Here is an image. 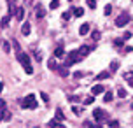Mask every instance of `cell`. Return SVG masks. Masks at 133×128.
I'll return each instance as SVG.
<instances>
[{"mask_svg":"<svg viewBox=\"0 0 133 128\" xmlns=\"http://www.w3.org/2000/svg\"><path fill=\"white\" fill-rule=\"evenodd\" d=\"M103 12H105V16H109V14L112 12V5H110V4H107L105 9H103Z\"/></svg>","mask_w":133,"mask_h":128,"instance_id":"83f0119b","label":"cell"},{"mask_svg":"<svg viewBox=\"0 0 133 128\" xmlns=\"http://www.w3.org/2000/svg\"><path fill=\"white\" fill-rule=\"evenodd\" d=\"M68 100L72 102V104H74V102H75V104H77V102H79V98H77V97H68Z\"/></svg>","mask_w":133,"mask_h":128,"instance_id":"8d00e7d4","label":"cell"},{"mask_svg":"<svg viewBox=\"0 0 133 128\" xmlns=\"http://www.w3.org/2000/svg\"><path fill=\"white\" fill-rule=\"evenodd\" d=\"M100 93H103V86H102V84L93 86V95H100Z\"/></svg>","mask_w":133,"mask_h":128,"instance_id":"2e32d148","label":"cell"},{"mask_svg":"<svg viewBox=\"0 0 133 128\" xmlns=\"http://www.w3.org/2000/svg\"><path fill=\"white\" fill-rule=\"evenodd\" d=\"M130 84H131V86H133V82H130Z\"/></svg>","mask_w":133,"mask_h":128,"instance_id":"ee69618b","label":"cell"},{"mask_svg":"<svg viewBox=\"0 0 133 128\" xmlns=\"http://www.w3.org/2000/svg\"><path fill=\"white\" fill-rule=\"evenodd\" d=\"M77 51H79V56H81V60H82L84 56H88V54L91 53V47H89V46H86V44H84V46H81L79 49H77Z\"/></svg>","mask_w":133,"mask_h":128,"instance_id":"8992f818","label":"cell"},{"mask_svg":"<svg viewBox=\"0 0 133 128\" xmlns=\"http://www.w3.org/2000/svg\"><path fill=\"white\" fill-rule=\"evenodd\" d=\"M35 60L40 61V60H42V54H40V53H35Z\"/></svg>","mask_w":133,"mask_h":128,"instance_id":"f35d334b","label":"cell"},{"mask_svg":"<svg viewBox=\"0 0 133 128\" xmlns=\"http://www.w3.org/2000/svg\"><path fill=\"white\" fill-rule=\"evenodd\" d=\"M130 37H131V34H130V32H124V35H123V39H124V41H128Z\"/></svg>","mask_w":133,"mask_h":128,"instance_id":"d590c367","label":"cell"},{"mask_svg":"<svg viewBox=\"0 0 133 128\" xmlns=\"http://www.w3.org/2000/svg\"><path fill=\"white\" fill-rule=\"evenodd\" d=\"M117 68H119V61L114 60L112 63H110V70H117Z\"/></svg>","mask_w":133,"mask_h":128,"instance_id":"4316f807","label":"cell"},{"mask_svg":"<svg viewBox=\"0 0 133 128\" xmlns=\"http://www.w3.org/2000/svg\"><path fill=\"white\" fill-rule=\"evenodd\" d=\"M21 107L23 109H37V100L33 95H26L25 100L21 102Z\"/></svg>","mask_w":133,"mask_h":128,"instance_id":"7a4b0ae2","label":"cell"},{"mask_svg":"<svg viewBox=\"0 0 133 128\" xmlns=\"http://www.w3.org/2000/svg\"><path fill=\"white\" fill-rule=\"evenodd\" d=\"M47 126L49 128H65L61 123H58V119H51V121L47 123Z\"/></svg>","mask_w":133,"mask_h":128,"instance_id":"8fae6325","label":"cell"},{"mask_svg":"<svg viewBox=\"0 0 133 128\" xmlns=\"http://www.w3.org/2000/svg\"><path fill=\"white\" fill-rule=\"evenodd\" d=\"M7 2H9V4H12V0H7Z\"/></svg>","mask_w":133,"mask_h":128,"instance_id":"7bdbcfd3","label":"cell"},{"mask_svg":"<svg viewBox=\"0 0 133 128\" xmlns=\"http://www.w3.org/2000/svg\"><path fill=\"white\" fill-rule=\"evenodd\" d=\"M30 23H26V21H25V23H23V27H21V34L23 35H30Z\"/></svg>","mask_w":133,"mask_h":128,"instance_id":"7c38bea8","label":"cell"},{"mask_svg":"<svg viewBox=\"0 0 133 128\" xmlns=\"http://www.w3.org/2000/svg\"><path fill=\"white\" fill-rule=\"evenodd\" d=\"M117 95H119L121 98H124V97H126V89H124V88H119V89H117Z\"/></svg>","mask_w":133,"mask_h":128,"instance_id":"f1b7e54d","label":"cell"},{"mask_svg":"<svg viewBox=\"0 0 133 128\" xmlns=\"http://www.w3.org/2000/svg\"><path fill=\"white\" fill-rule=\"evenodd\" d=\"M124 51H126V53H131L133 47H131V46H126V47H124Z\"/></svg>","mask_w":133,"mask_h":128,"instance_id":"ab89813d","label":"cell"},{"mask_svg":"<svg viewBox=\"0 0 133 128\" xmlns=\"http://www.w3.org/2000/svg\"><path fill=\"white\" fill-rule=\"evenodd\" d=\"M47 67H49V68H53V70H58L56 60H54V58H51V60H47Z\"/></svg>","mask_w":133,"mask_h":128,"instance_id":"9a60e30c","label":"cell"},{"mask_svg":"<svg viewBox=\"0 0 133 128\" xmlns=\"http://www.w3.org/2000/svg\"><path fill=\"white\" fill-rule=\"evenodd\" d=\"M14 16H16L18 21H23L25 20V9H23V7H18V9L14 11Z\"/></svg>","mask_w":133,"mask_h":128,"instance_id":"ba28073f","label":"cell"},{"mask_svg":"<svg viewBox=\"0 0 133 128\" xmlns=\"http://www.w3.org/2000/svg\"><path fill=\"white\" fill-rule=\"evenodd\" d=\"M16 58H18V61H19L21 65H23L25 72H26V74H32V72H33V68H32V63H30V56H28L26 53L19 51V53H16Z\"/></svg>","mask_w":133,"mask_h":128,"instance_id":"6da1fadb","label":"cell"},{"mask_svg":"<svg viewBox=\"0 0 133 128\" xmlns=\"http://www.w3.org/2000/svg\"><path fill=\"white\" fill-rule=\"evenodd\" d=\"M93 116H95V119H96L98 123L109 121V114H107L105 111H102V109H95V111H93Z\"/></svg>","mask_w":133,"mask_h":128,"instance_id":"277c9868","label":"cell"},{"mask_svg":"<svg viewBox=\"0 0 133 128\" xmlns=\"http://www.w3.org/2000/svg\"><path fill=\"white\" fill-rule=\"evenodd\" d=\"M112 98H114L112 91H105V97H103V100H105V102H112Z\"/></svg>","mask_w":133,"mask_h":128,"instance_id":"ffe728a7","label":"cell"},{"mask_svg":"<svg viewBox=\"0 0 133 128\" xmlns=\"http://www.w3.org/2000/svg\"><path fill=\"white\" fill-rule=\"evenodd\" d=\"M130 14H121V16H117V20H116V27L117 28H123L124 25H128L130 23Z\"/></svg>","mask_w":133,"mask_h":128,"instance_id":"5b68a950","label":"cell"},{"mask_svg":"<svg viewBox=\"0 0 133 128\" xmlns=\"http://www.w3.org/2000/svg\"><path fill=\"white\" fill-rule=\"evenodd\" d=\"M74 112H75V114H81V109H79V107H75V105H74Z\"/></svg>","mask_w":133,"mask_h":128,"instance_id":"60d3db41","label":"cell"},{"mask_svg":"<svg viewBox=\"0 0 133 128\" xmlns=\"http://www.w3.org/2000/svg\"><path fill=\"white\" fill-rule=\"evenodd\" d=\"M9 20H11V16H5V18H4V20L0 21V27H2V28H5L7 25H9Z\"/></svg>","mask_w":133,"mask_h":128,"instance_id":"7402d4cb","label":"cell"},{"mask_svg":"<svg viewBox=\"0 0 133 128\" xmlns=\"http://www.w3.org/2000/svg\"><path fill=\"white\" fill-rule=\"evenodd\" d=\"M82 75H84V74H82V72H75V74H74V77H75V79H81Z\"/></svg>","mask_w":133,"mask_h":128,"instance_id":"74e56055","label":"cell"},{"mask_svg":"<svg viewBox=\"0 0 133 128\" xmlns=\"http://www.w3.org/2000/svg\"><path fill=\"white\" fill-rule=\"evenodd\" d=\"M81 60V56H79V51H70V53L66 54V60H65V65L66 67H70V65H74L75 61H79Z\"/></svg>","mask_w":133,"mask_h":128,"instance_id":"3957f363","label":"cell"},{"mask_svg":"<svg viewBox=\"0 0 133 128\" xmlns=\"http://www.w3.org/2000/svg\"><path fill=\"white\" fill-rule=\"evenodd\" d=\"M79 34H81V35H88V34H89V23H84V25H81Z\"/></svg>","mask_w":133,"mask_h":128,"instance_id":"30bf717a","label":"cell"},{"mask_svg":"<svg viewBox=\"0 0 133 128\" xmlns=\"http://www.w3.org/2000/svg\"><path fill=\"white\" fill-rule=\"evenodd\" d=\"M74 14H75V18H81V16L84 14V9H82V7H77V9L74 11Z\"/></svg>","mask_w":133,"mask_h":128,"instance_id":"44dd1931","label":"cell"},{"mask_svg":"<svg viewBox=\"0 0 133 128\" xmlns=\"http://www.w3.org/2000/svg\"><path fill=\"white\" fill-rule=\"evenodd\" d=\"M114 46L116 47H123L124 46V39H116V41H114Z\"/></svg>","mask_w":133,"mask_h":128,"instance_id":"603a6c76","label":"cell"},{"mask_svg":"<svg viewBox=\"0 0 133 128\" xmlns=\"http://www.w3.org/2000/svg\"><path fill=\"white\" fill-rule=\"evenodd\" d=\"M70 16H72V12H68V11H66V12H63V14H61V18H63V20H65V21H68V20H70Z\"/></svg>","mask_w":133,"mask_h":128,"instance_id":"1f68e13d","label":"cell"},{"mask_svg":"<svg viewBox=\"0 0 133 128\" xmlns=\"http://www.w3.org/2000/svg\"><path fill=\"white\" fill-rule=\"evenodd\" d=\"M11 112L9 111H5V109H2V121H11Z\"/></svg>","mask_w":133,"mask_h":128,"instance_id":"4fadbf2b","label":"cell"},{"mask_svg":"<svg viewBox=\"0 0 133 128\" xmlns=\"http://www.w3.org/2000/svg\"><path fill=\"white\" fill-rule=\"evenodd\" d=\"M84 128H102V126L96 125V123H91V121H84Z\"/></svg>","mask_w":133,"mask_h":128,"instance_id":"d6986e66","label":"cell"},{"mask_svg":"<svg viewBox=\"0 0 133 128\" xmlns=\"http://www.w3.org/2000/svg\"><path fill=\"white\" fill-rule=\"evenodd\" d=\"M107 123H109V126H110V128H119V123L116 121V119H109Z\"/></svg>","mask_w":133,"mask_h":128,"instance_id":"cb8c5ba5","label":"cell"},{"mask_svg":"<svg viewBox=\"0 0 133 128\" xmlns=\"http://www.w3.org/2000/svg\"><path fill=\"white\" fill-rule=\"evenodd\" d=\"M49 7H51V9H58V7H60V2H58V0H53V2H51V4H49Z\"/></svg>","mask_w":133,"mask_h":128,"instance_id":"484cf974","label":"cell"},{"mask_svg":"<svg viewBox=\"0 0 133 128\" xmlns=\"http://www.w3.org/2000/svg\"><path fill=\"white\" fill-rule=\"evenodd\" d=\"M88 2V5H89V9H95V7H96V2H95V0H86Z\"/></svg>","mask_w":133,"mask_h":128,"instance_id":"d6a6232c","label":"cell"},{"mask_svg":"<svg viewBox=\"0 0 133 128\" xmlns=\"http://www.w3.org/2000/svg\"><path fill=\"white\" fill-rule=\"evenodd\" d=\"M2 89H4V82H0V93H2Z\"/></svg>","mask_w":133,"mask_h":128,"instance_id":"b9f144b4","label":"cell"},{"mask_svg":"<svg viewBox=\"0 0 133 128\" xmlns=\"http://www.w3.org/2000/svg\"><path fill=\"white\" fill-rule=\"evenodd\" d=\"M2 47H4V51H5V53H9V51H11V44H9V42H4V44H2Z\"/></svg>","mask_w":133,"mask_h":128,"instance_id":"4dcf8cb0","label":"cell"},{"mask_svg":"<svg viewBox=\"0 0 133 128\" xmlns=\"http://www.w3.org/2000/svg\"><path fill=\"white\" fill-rule=\"evenodd\" d=\"M58 74H60L61 77H66V75H68V68H66V65L65 67H58Z\"/></svg>","mask_w":133,"mask_h":128,"instance_id":"5bb4252c","label":"cell"},{"mask_svg":"<svg viewBox=\"0 0 133 128\" xmlns=\"http://www.w3.org/2000/svg\"><path fill=\"white\" fill-rule=\"evenodd\" d=\"M91 39H93V41H100V32H98V30H93V34H91Z\"/></svg>","mask_w":133,"mask_h":128,"instance_id":"d4e9b609","label":"cell"},{"mask_svg":"<svg viewBox=\"0 0 133 128\" xmlns=\"http://www.w3.org/2000/svg\"><path fill=\"white\" fill-rule=\"evenodd\" d=\"M54 56L56 58H63L65 56V47H63V44H60V46L54 49Z\"/></svg>","mask_w":133,"mask_h":128,"instance_id":"9c48e42d","label":"cell"},{"mask_svg":"<svg viewBox=\"0 0 133 128\" xmlns=\"http://www.w3.org/2000/svg\"><path fill=\"white\" fill-rule=\"evenodd\" d=\"M131 109H133V104H131Z\"/></svg>","mask_w":133,"mask_h":128,"instance_id":"f6af8a7d","label":"cell"},{"mask_svg":"<svg viewBox=\"0 0 133 128\" xmlns=\"http://www.w3.org/2000/svg\"><path fill=\"white\" fill-rule=\"evenodd\" d=\"M2 109H5V100H4V98H0V111H2Z\"/></svg>","mask_w":133,"mask_h":128,"instance_id":"e575fe53","label":"cell"},{"mask_svg":"<svg viewBox=\"0 0 133 128\" xmlns=\"http://www.w3.org/2000/svg\"><path fill=\"white\" fill-rule=\"evenodd\" d=\"M93 102H95V98H93V97H88V98H84V105H91Z\"/></svg>","mask_w":133,"mask_h":128,"instance_id":"f546056e","label":"cell"},{"mask_svg":"<svg viewBox=\"0 0 133 128\" xmlns=\"http://www.w3.org/2000/svg\"><path fill=\"white\" fill-rule=\"evenodd\" d=\"M56 119H58V121H60V119H61V121L65 119V114H63V111H61L60 107L56 109Z\"/></svg>","mask_w":133,"mask_h":128,"instance_id":"ac0fdd59","label":"cell"},{"mask_svg":"<svg viewBox=\"0 0 133 128\" xmlns=\"http://www.w3.org/2000/svg\"><path fill=\"white\" fill-rule=\"evenodd\" d=\"M35 16H37L39 20H42V18L46 16V11H44V7L40 5V4H37V5H35Z\"/></svg>","mask_w":133,"mask_h":128,"instance_id":"52a82bcc","label":"cell"},{"mask_svg":"<svg viewBox=\"0 0 133 128\" xmlns=\"http://www.w3.org/2000/svg\"><path fill=\"white\" fill-rule=\"evenodd\" d=\"M40 97H42V100L46 102V104H47V102H49V97H47L46 93H40Z\"/></svg>","mask_w":133,"mask_h":128,"instance_id":"836d02e7","label":"cell"},{"mask_svg":"<svg viewBox=\"0 0 133 128\" xmlns=\"http://www.w3.org/2000/svg\"><path fill=\"white\" fill-rule=\"evenodd\" d=\"M109 77H110L109 72H100V74L96 75V79H98V81H103V79H109Z\"/></svg>","mask_w":133,"mask_h":128,"instance_id":"e0dca14e","label":"cell"}]
</instances>
